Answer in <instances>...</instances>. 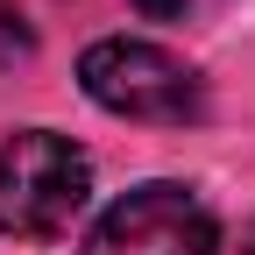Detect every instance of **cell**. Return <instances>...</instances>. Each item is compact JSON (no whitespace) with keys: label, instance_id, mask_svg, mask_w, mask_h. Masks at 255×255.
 <instances>
[{"label":"cell","instance_id":"1","mask_svg":"<svg viewBox=\"0 0 255 255\" xmlns=\"http://www.w3.org/2000/svg\"><path fill=\"white\" fill-rule=\"evenodd\" d=\"M92 199V156L71 135L14 128L0 142V234L14 241H64Z\"/></svg>","mask_w":255,"mask_h":255},{"label":"cell","instance_id":"2","mask_svg":"<svg viewBox=\"0 0 255 255\" xmlns=\"http://www.w3.org/2000/svg\"><path fill=\"white\" fill-rule=\"evenodd\" d=\"M78 85L92 107H107L121 121H149V128H184L206 114V85L199 71L163 50V43H142V36H107L78 57Z\"/></svg>","mask_w":255,"mask_h":255},{"label":"cell","instance_id":"3","mask_svg":"<svg viewBox=\"0 0 255 255\" xmlns=\"http://www.w3.org/2000/svg\"><path fill=\"white\" fill-rule=\"evenodd\" d=\"M85 255H220V220L191 184H135L100 213Z\"/></svg>","mask_w":255,"mask_h":255},{"label":"cell","instance_id":"4","mask_svg":"<svg viewBox=\"0 0 255 255\" xmlns=\"http://www.w3.org/2000/svg\"><path fill=\"white\" fill-rule=\"evenodd\" d=\"M135 7H142V14H149V21H177V14H184V7H191V0H135Z\"/></svg>","mask_w":255,"mask_h":255},{"label":"cell","instance_id":"5","mask_svg":"<svg viewBox=\"0 0 255 255\" xmlns=\"http://www.w3.org/2000/svg\"><path fill=\"white\" fill-rule=\"evenodd\" d=\"M241 255H255V227H248V241H241Z\"/></svg>","mask_w":255,"mask_h":255}]
</instances>
